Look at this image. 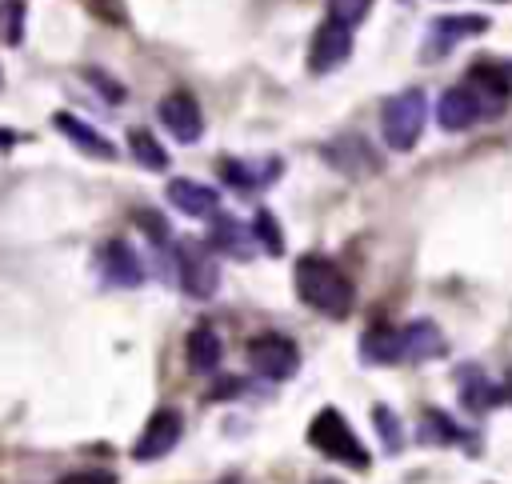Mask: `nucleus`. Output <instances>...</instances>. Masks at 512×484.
Here are the masks:
<instances>
[{
	"label": "nucleus",
	"mask_w": 512,
	"mask_h": 484,
	"mask_svg": "<svg viewBox=\"0 0 512 484\" xmlns=\"http://www.w3.org/2000/svg\"><path fill=\"white\" fill-rule=\"evenodd\" d=\"M296 292H300V300L308 308H316V312H324L332 320L348 316L352 300H356L352 280L324 256H300L296 260Z\"/></svg>",
	"instance_id": "f257e3e1"
},
{
	"label": "nucleus",
	"mask_w": 512,
	"mask_h": 484,
	"mask_svg": "<svg viewBox=\"0 0 512 484\" xmlns=\"http://www.w3.org/2000/svg\"><path fill=\"white\" fill-rule=\"evenodd\" d=\"M424 120H428V104H424V92H420V88H404V92L388 96L384 108H380L384 144H388L392 152L416 148V140H420V132H424Z\"/></svg>",
	"instance_id": "f03ea898"
},
{
	"label": "nucleus",
	"mask_w": 512,
	"mask_h": 484,
	"mask_svg": "<svg viewBox=\"0 0 512 484\" xmlns=\"http://www.w3.org/2000/svg\"><path fill=\"white\" fill-rule=\"evenodd\" d=\"M308 444L320 448V456H328V460H336V464H348V468H356V472L368 468L364 444L352 436V428L344 424V416H340L336 408H320V412L312 416V424H308Z\"/></svg>",
	"instance_id": "7ed1b4c3"
},
{
	"label": "nucleus",
	"mask_w": 512,
	"mask_h": 484,
	"mask_svg": "<svg viewBox=\"0 0 512 484\" xmlns=\"http://www.w3.org/2000/svg\"><path fill=\"white\" fill-rule=\"evenodd\" d=\"M248 364L268 380H288L300 368V348L280 332H264L248 340Z\"/></svg>",
	"instance_id": "20e7f679"
},
{
	"label": "nucleus",
	"mask_w": 512,
	"mask_h": 484,
	"mask_svg": "<svg viewBox=\"0 0 512 484\" xmlns=\"http://www.w3.org/2000/svg\"><path fill=\"white\" fill-rule=\"evenodd\" d=\"M176 268H180V288L196 300H208L220 284V264L200 244H180L176 248Z\"/></svg>",
	"instance_id": "39448f33"
},
{
	"label": "nucleus",
	"mask_w": 512,
	"mask_h": 484,
	"mask_svg": "<svg viewBox=\"0 0 512 484\" xmlns=\"http://www.w3.org/2000/svg\"><path fill=\"white\" fill-rule=\"evenodd\" d=\"M180 432H184L180 412H176V408H160V412L148 416V424H144V432H140L132 456H136V460H160V456H168V452L176 448Z\"/></svg>",
	"instance_id": "423d86ee"
},
{
	"label": "nucleus",
	"mask_w": 512,
	"mask_h": 484,
	"mask_svg": "<svg viewBox=\"0 0 512 484\" xmlns=\"http://www.w3.org/2000/svg\"><path fill=\"white\" fill-rule=\"evenodd\" d=\"M352 52V28L348 24H336V20H324L312 36V48H308V68L320 76V72H332L348 60Z\"/></svg>",
	"instance_id": "0eeeda50"
},
{
	"label": "nucleus",
	"mask_w": 512,
	"mask_h": 484,
	"mask_svg": "<svg viewBox=\"0 0 512 484\" xmlns=\"http://www.w3.org/2000/svg\"><path fill=\"white\" fill-rule=\"evenodd\" d=\"M160 124H164L180 144H192V140H200V132H204L200 104H196L188 92H168V96L160 100Z\"/></svg>",
	"instance_id": "6e6552de"
},
{
	"label": "nucleus",
	"mask_w": 512,
	"mask_h": 484,
	"mask_svg": "<svg viewBox=\"0 0 512 484\" xmlns=\"http://www.w3.org/2000/svg\"><path fill=\"white\" fill-rule=\"evenodd\" d=\"M324 160H328L336 172H344V176H372V172L380 168L376 152H372L360 136H340V140L324 144Z\"/></svg>",
	"instance_id": "1a4fd4ad"
},
{
	"label": "nucleus",
	"mask_w": 512,
	"mask_h": 484,
	"mask_svg": "<svg viewBox=\"0 0 512 484\" xmlns=\"http://www.w3.org/2000/svg\"><path fill=\"white\" fill-rule=\"evenodd\" d=\"M100 272H104V280L116 284V288H136V284L144 280V264H140V256L132 252L128 240L104 244V252H100Z\"/></svg>",
	"instance_id": "9d476101"
},
{
	"label": "nucleus",
	"mask_w": 512,
	"mask_h": 484,
	"mask_svg": "<svg viewBox=\"0 0 512 484\" xmlns=\"http://www.w3.org/2000/svg\"><path fill=\"white\" fill-rule=\"evenodd\" d=\"M464 88L476 96L480 116H500V112H504V104H508V96H512L508 76H504V72H496V68H472V76H468V84H464Z\"/></svg>",
	"instance_id": "9b49d317"
},
{
	"label": "nucleus",
	"mask_w": 512,
	"mask_h": 484,
	"mask_svg": "<svg viewBox=\"0 0 512 484\" xmlns=\"http://www.w3.org/2000/svg\"><path fill=\"white\" fill-rule=\"evenodd\" d=\"M436 120H440L444 132H464V128H472V124L484 120V116H480L476 96H472L464 84H456V88H448V92L440 96V104H436Z\"/></svg>",
	"instance_id": "f8f14e48"
},
{
	"label": "nucleus",
	"mask_w": 512,
	"mask_h": 484,
	"mask_svg": "<svg viewBox=\"0 0 512 484\" xmlns=\"http://www.w3.org/2000/svg\"><path fill=\"white\" fill-rule=\"evenodd\" d=\"M184 356H188V368H192L196 376L216 372V368H220V356H224V344H220L216 328H212V324H196V328L188 332V340H184Z\"/></svg>",
	"instance_id": "ddd939ff"
},
{
	"label": "nucleus",
	"mask_w": 512,
	"mask_h": 484,
	"mask_svg": "<svg viewBox=\"0 0 512 484\" xmlns=\"http://www.w3.org/2000/svg\"><path fill=\"white\" fill-rule=\"evenodd\" d=\"M56 128H60L80 152H88V156H96V160H112V156H116V144H112L108 136H100L92 124H84V120H76V116H68V112H56Z\"/></svg>",
	"instance_id": "4468645a"
},
{
	"label": "nucleus",
	"mask_w": 512,
	"mask_h": 484,
	"mask_svg": "<svg viewBox=\"0 0 512 484\" xmlns=\"http://www.w3.org/2000/svg\"><path fill=\"white\" fill-rule=\"evenodd\" d=\"M360 356H364L368 364H400V360H404L400 332L388 328V324H372V328L360 336Z\"/></svg>",
	"instance_id": "2eb2a0df"
},
{
	"label": "nucleus",
	"mask_w": 512,
	"mask_h": 484,
	"mask_svg": "<svg viewBox=\"0 0 512 484\" xmlns=\"http://www.w3.org/2000/svg\"><path fill=\"white\" fill-rule=\"evenodd\" d=\"M400 344H404V360H428L444 352V336L432 320H412L400 328Z\"/></svg>",
	"instance_id": "dca6fc26"
},
{
	"label": "nucleus",
	"mask_w": 512,
	"mask_h": 484,
	"mask_svg": "<svg viewBox=\"0 0 512 484\" xmlns=\"http://www.w3.org/2000/svg\"><path fill=\"white\" fill-rule=\"evenodd\" d=\"M168 200L184 212V216H212L216 212V192L208 184H196V180H172L168 184Z\"/></svg>",
	"instance_id": "f3484780"
},
{
	"label": "nucleus",
	"mask_w": 512,
	"mask_h": 484,
	"mask_svg": "<svg viewBox=\"0 0 512 484\" xmlns=\"http://www.w3.org/2000/svg\"><path fill=\"white\" fill-rule=\"evenodd\" d=\"M488 20L484 16H444L432 24V40H428V60L440 56L444 48H452L460 36H472V32H484Z\"/></svg>",
	"instance_id": "a211bd4d"
},
{
	"label": "nucleus",
	"mask_w": 512,
	"mask_h": 484,
	"mask_svg": "<svg viewBox=\"0 0 512 484\" xmlns=\"http://www.w3.org/2000/svg\"><path fill=\"white\" fill-rule=\"evenodd\" d=\"M276 160H264V164H248V160H220V176L232 184V188H264L276 180Z\"/></svg>",
	"instance_id": "6ab92c4d"
},
{
	"label": "nucleus",
	"mask_w": 512,
	"mask_h": 484,
	"mask_svg": "<svg viewBox=\"0 0 512 484\" xmlns=\"http://www.w3.org/2000/svg\"><path fill=\"white\" fill-rule=\"evenodd\" d=\"M252 228H244L236 216H220L216 224H212V248H220V252H228V256H248L252 252Z\"/></svg>",
	"instance_id": "aec40b11"
},
{
	"label": "nucleus",
	"mask_w": 512,
	"mask_h": 484,
	"mask_svg": "<svg viewBox=\"0 0 512 484\" xmlns=\"http://www.w3.org/2000/svg\"><path fill=\"white\" fill-rule=\"evenodd\" d=\"M460 388H464V408H468V412H488V408L500 400L496 388H492L480 372H472V368L460 372Z\"/></svg>",
	"instance_id": "412c9836"
},
{
	"label": "nucleus",
	"mask_w": 512,
	"mask_h": 484,
	"mask_svg": "<svg viewBox=\"0 0 512 484\" xmlns=\"http://www.w3.org/2000/svg\"><path fill=\"white\" fill-rule=\"evenodd\" d=\"M128 148H132V156L144 164V168H168V152L156 144V136L148 132V128H132L128 132Z\"/></svg>",
	"instance_id": "4be33fe9"
},
{
	"label": "nucleus",
	"mask_w": 512,
	"mask_h": 484,
	"mask_svg": "<svg viewBox=\"0 0 512 484\" xmlns=\"http://www.w3.org/2000/svg\"><path fill=\"white\" fill-rule=\"evenodd\" d=\"M0 36L8 44H20V36H24V4L20 0H4L0 4Z\"/></svg>",
	"instance_id": "5701e85b"
},
{
	"label": "nucleus",
	"mask_w": 512,
	"mask_h": 484,
	"mask_svg": "<svg viewBox=\"0 0 512 484\" xmlns=\"http://www.w3.org/2000/svg\"><path fill=\"white\" fill-rule=\"evenodd\" d=\"M368 8H372V0H328V20L352 28V24H360L368 16Z\"/></svg>",
	"instance_id": "b1692460"
},
{
	"label": "nucleus",
	"mask_w": 512,
	"mask_h": 484,
	"mask_svg": "<svg viewBox=\"0 0 512 484\" xmlns=\"http://www.w3.org/2000/svg\"><path fill=\"white\" fill-rule=\"evenodd\" d=\"M252 240H256V244H264L272 256L280 252V228H276L272 212H256V220H252Z\"/></svg>",
	"instance_id": "393cba45"
},
{
	"label": "nucleus",
	"mask_w": 512,
	"mask_h": 484,
	"mask_svg": "<svg viewBox=\"0 0 512 484\" xmlns=\"http://www.w3.org/2000/svg\"><path fill=\"white\" fill-rule=\"evenodd\" d=\"M372 420H376V432H380V440H384V448H388V452H396V448H400V424H396V416H392V408H384V404H376V408H372Z\"/></svg>",
	"instance_id": "a878e982"
},
{
	"label": "nucleus",
	"mask_w": 512,
	"mask_h": 484,
	"mask_svg": "<svg viewBox=\"0 0 512 484\" xmlns=\"http://www.w3.org/2000/svg\"><path fill=\"white\" fill-rule=\"evenodd\" d=\"M60 484H116V476L104 468H84V472H68Z\"/></svg>",
	"instance_id": "bb28decb"
},
{
	"label": "nucleus",
	"mask_w": 512,
	"mask_h": 484,
	"mask_svg": "<svg viewBox=\"0 0 512 484\" xmlns=\"http://www.w3.org/2000/svg\"><path fill=\"white\" fill-rule=\"evenodd\" d=\"M504 396L512 400V368H508V380H504Z\"/></svg>",
	"instance_id": "cd10ccee"
},
{
	"label": "nucleus",
	"mask_w": 512,
	"mask_h": 484,
	"mask_svg": "<svg viewBox=\"0 0 512 484\" xmlns=\"http://www.w3.org/2000/svg\"><path fill=\"white\" fill-rule=\"evenodd\" d=\"M316 484H336V480H316Z\"/></svg>",
	"instance_id": "c85d7f7f"
}]
</instances>
